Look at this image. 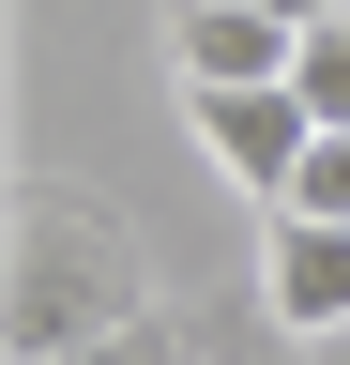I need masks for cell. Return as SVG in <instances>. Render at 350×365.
Instances as JSON below:
<instances>
[{"instance_id": "obj_1", "label": "cell", "mask_w": 350, "mask_h": 365, "mask_svg": "<svg viewBox=\"0 0 350 365\" xmlns=\"http://www.w3.org/2000/svg\"><path fill=\"white\" fill-rule=\"evenodd\" d=\"M153 259H138V228L92 213V198H16V259H0V335H16V365H46V350H92L122 335V319H153Z\"/></svg>"}, {"instance_id": "obj_2", "label": "cell", "mask_w": 350, "mask_h": 365, "mask_svg": "<svg viewBox=\"0 0 350 365\" xmlns=\"http://www.w3.org/2000/svg\"><path fill=\"white\" fill-rule=\"evenodd\" d=\"M183 137H198V153L244 182L259 213H274L289 182H304V153H320V122H304V91H289V76H244V91H183Z\"/></svg>"}, {"instance_id": "obj_3", "label": "cell", "mask_w": 350, "mask_h": 365, "mask_svg": "<svg viewBox=\"0 0 350 365\" xmlns=\"http://www.w3.org/2000/svg\"><path fill=\"white\" fill-rule=\"evenodd\" d=\"M259 319H274L289 350L350 335V228H320V213H274V228H259Z\"/></svg>"}, {"instance_id": "obj_4", "label": "cell", "mask_w": 350, "mask_h": 365, "mask_svg": "<svg viewBox=\"0 0 350 365\" xmlns=\"http://www.w3.org/2000/svg\"><path fill=\"white\" fill-rule=\"evenodd\" d=\"M168 76H183V91L289 76V16H244V0H168Z\"/></svg>"}, {"instance_id": "obj_5", "label": "cell", "mask_w": 350, "mask_h": 365, "mask_svg": "<svg viewBox=\"0 0 350 365\" xmlns=\"http://www.w3.org/2000/svg\"><path fill=\"white\" fill-rule=\"evenodd\" d=\"M289 91H304V122H320V137L350 122V0H335V16H304V31H289Z\"/></svg>"}, {"instance_id": "obj_6", "label": "cell", "mask_w": 350, "mask_h": 365, "mask_svg": "<svg viewBox=\"0 0 350 365\" xmlns=\"http://www.w3.org/2000/svg\"><path fill=\"white\" fill-rule=\"evenodd\" d=\"M46 365H213V350L153 304V319H122V335H92V350H46Z\"/></svg>"}, {"instance_id": "obj_7", "label": "cell", "mask_w": 350, "mask_h": 365, "mask_svg": "<svg viewBox=\"0 0 350 365\" xmlns=\"http://www.w3.org/2000/svg\"><path fill=\"white\" fill-rule=\"evenodd\" d=\"M274 213H320V228H350V122L320 137V153H304V182H289Z\"/></svg>"}, {"instance_id": "obj_8", "label": "cell", "mask_w": 350, "mask_h": 365, "mask_svg": "<svg viewBox=\"0 0 350 365\" xmlns=\"http://www.w3.org/2000/svg\"><path fill=\"white\" fill-rule=\"evenodd\" d=\"M213 365H304V350L274 335V319H259V335H213Z\"/></svg>"}, {"instance_id": "obj_9", "label": "cell", "mask_w": 350, "mask_h": 365, "mask_svg": "<svg viewBox=\"0 0 350 365\" xmlns=\"http://www.w3.org/2000/svg\"><path fill=\"white\" fill-rule=\"evenodd\" d=\"M244 16H289V31H304V16H335V0H244Z\"/></svg>"}, {"instance_id": "obj_10", "label": "cell", "mask_w": 350, "mask_h": 365, "mask_svg": "<svg viewBox=\"0 0 350 365\" xmlns=\"http://www.w3.org/2000/svg\"><path fill=\"white\" fill-rule=\"evenodd\" d=\"M304 365H350V335H320V350H304Z\"/></svg>"}]
</instances>
